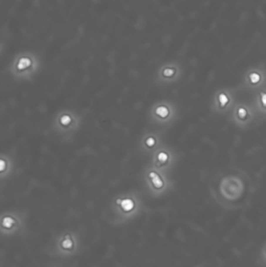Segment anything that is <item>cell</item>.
Listing matches in <instances>:
<instances>
[{
  "mask_svg": "<svg viewBox=\"0 0 266 267\" xmlns=\"http://www.w3.org/2000/svg\"><path fill=\"white\" fill-rule=\"evenodd\" d=\"M262 104L266 106V93H262Z\"/></svg>",
  "mask_w": 266,
  "mask_h": 267,
  "instance_id": "obj_14",
  "label": "cell"
},
{
  "mask_svg": "<svg viewBox=\"0 0 266 267\" xmlns=\"http://www.w3.org/2000/svg\"><path fill=\"white\" fill-rule=\"evenodd\" d=\"M250 81H251L252 83H254V84H255V83H257L260 80L259 74H257V73H250Z\"/></svg>",
  "mask_w": 266,
  "mask_h": 267,
  "instance_id": "obj_8",
  "label": "cell"
},
{
  "mask_svg": "<svg viewBox=\"0 0 266 267\" xmlns=\"http://www.w3.org/2000/svg\"><path fill=\"white\" fill-rule=\"evenodd\" d=\"M21 224L20 220L12 216H6L1 220V232L3 236L12 237L21 234Z\"/></svg>",
  "mask_w": 266,
  "mask_h": 267,
  "instance_id": "obj_2",
  "label": "cell"
},
{
  "mask_svg": "<svg viewBox=\"0 0 266 267\" xmlns=\"http://www.w3.org/2000/svg\"><path fill=\"white\" fill-rule=\"evenodd\" d=\"M150 177L151 178V180H152V183L154 184V186H155V187H157V188H160V187H162V185H163V182H162V180L160 179L159 176L156 173L151 172V173L150 174Z\"/></svg>",
  "mask_w": 266,
  "mask_h": 267,
  "instance_id": "obj_5",
  "label": "cell"
},
{
  "mask_svg": "<svg viewBox=\"0 0 266 267\" xmlns=\"http://www.w3.org/2000/svg\"><path fill=\"white\" fill-rule=\"evenodd\" d=\"M158 159H159V160L160 162H166V160H167V159H168V155H167V154H166V153L161 152L159 155V156H158Z\"/></svg>",
  "mask_w": 266,
  "mask_h": 267,
  "instance_id": "obj_10",
  "label": "cell"
},
{
  "mask_svg": "<svg viewBox=\"0 0 266 267\" xmlns=\"http://www.w3.org/2000/svg\"><path fill=\"white\" fill-rule=\"evenodd\" d=\"M80 247L79 236L73 232H66L57 237L53 247V252L59 258H70L78 253Z\"/></svg>",
  "mask_w": 266,
  "mask_h": 267,
  "instance_id": "obj_1",
  "label": "cell"
},
{
  "mask_svg": "<svg viewBox=\"0 0 266 267\" xmlns=\"http://www.w3.org/2000/svg\"><path fill=\"white\" fill-rule=\"evenodd\" d=\"M174 72H175V71H174V70H173V69H166V70H164L163 73L166 77H170V76H172L173 73H174Z\"/></svg>",
  "mask_w": 266,
  "mask_h": 267,
  "instance_id": "obj_11",
  "label": "cell"
},
{
  "mask_svg": "<svg viewBox=\"0 0 266 267\" xmlns=\"http://www.w3.org/2000/svg\"><path fill=\"white\" fill-rule=\"evenodd\" d=\"M238 115L240 118H244L247 115V111L244 109H240L238 110Z\"/></svg>",
  "mask_w": 266,
  "mask_h": 267,
  "instance_id": "obj_12",
  "label": "cell"
},
{
  "mask_svg": "<svg viewBox=\"0 0 266 267\" xmlns=\"http://www.w3.org/2000/svg\"><path fill=\"white\" fill-rule=\"evenodd\" d=\"M156 113L161 117H166L169 114V110L165 106H160L156 110Z\"/></svg>",
  "mask_w": 266,
  "mask_h": 267,
  "instance_id": "obj_6",
  "label": "cell"
},
{
  "mask_svg": "<svg viewBox=\"0 0 266 267\" xmlns=\"http://www.w3.org/2000/svg\"><path fill=\"white\" fill-rule=\"evenodd\" d=\"M146 144L148 145V146H152L153 145L155 144V139L152 138V137L148 138V139L147 140V142H146Z\"/></svg>",
  "mask_w": 266,
  "mask_h": 267,
  "instance_id": "obj_13",
  "label": "cell"
},
{
  "mask_svg": "<svg viewBox=\"0 0 266 267\" xmlns=\"http://www.w3.org/2000/svg\"><path fill=\"white\" fill-rule=\"evenodd\" d=\"M218 100H219V103H220L222 106H225L229 102V98H227V96L225 95V94L222 93L220 94V95L218 97Z\"/></svg>",
  "mask_w": 266,
  "mask_h": 267,
  "instance_id": "obj_7",
  "label": "cell"
},
{
  "mask_svg": "<svg viewBox=\"0 0 266 267\" xmlns=\"http://www.w3.org/2000/svg\"><path fill=\"white\" fill-rule=\"evenodd\" d=\"M5 167V162L3 160H1V169H3Z\"/></svg>",
  "mask_w": 266,
  "mask_h": 267,
  "instance_id": "obj_15",
  "label": "cell"
},
{
  "mask_svg": "<svg viewBox=\"0 0 266 267\" xmlns=\"http://www.w3.org/2000/svg\"><path fill=\"white\" fill-rule=\"evenodd\" d=\"M32 64V60L31 58L27 57V56H23L21 57V59H19L18 63H17V68L19 70H25V69L28 68L30 66H31Z\"/></svg>",
  "mask_w": 266,
  "mask_h": 267,
  "instance_id": "obj_4",
  "label": "cell"
},
{
  "mask_svg": "<svg viewBox=\"0 0 266 267\" xmlns=\"http://www.w3.org/2000/svg\"><path fill=\"white\" fill-rule=\"evenodd\" d=\"M116 203L120 206L121 209L124 212H130L134 209V206H135L134 201L130 199H122V200L119 199L116 201Z\"/></svg>",
  "mask_w": 266,
  "mask_h": 267,
  "instance_id": "obj_3",
  "label": "cell"
},
{
  "mask_svg": "<svg viewBox=\"0 0 266 267\" xmlns=\"http://www.w3.org/2000/svg\"><path fill=\"white\" fill-rule=\"evenodd\" d=\"M70 121L71 119L69 116H63V117L61 118V123L62 124H63V125H67V124H69V123H70Z\"/></svg>",
  "mask_w": 266,
  "mask_h": 267,
  "instance_id": "obj_9",
  "label": "cell"
}]
</instances>
